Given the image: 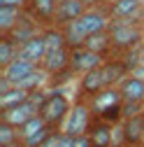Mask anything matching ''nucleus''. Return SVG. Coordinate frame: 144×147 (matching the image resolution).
<instances>
[{
    "instance_id": "obj_1",
    "label": "nucleus",
    "mask_w": 144,
    "mask_h": 147,
    "mask_svg": "<svg viewBox=\"0 0 144 147\" xmlns=\"http://www.w3.org/2000/svg\"><path fill=\"white\" fill-rule=\"evenodd\" d=\"M112 24L109 14H107L105 5H93L88 7L79 19L70 21L63 26V33H65V40H67V47H81L86 42V38H91L93 33H100V30H107Z\"/></svg>"
},
{
    "instance_id": "obj_2",
    "label": "nucleus",
    "mask_w": 144,
    "mask_h": 147,
    "mask_svg": "<svg viewBox=\"0 0 144 147\" xmlns=\"http://www.w3.org/2000/svg\"><path fill=\"white\" fill-rule=\"evenodd\" d=\"M107 30H109V38H112V49H116V51H133V49L142 47L144 21L114 19Z\"/></svg>"
},
{
    "instance_id": "obj_3",
    "label": "nucleus",
    "mask_w": 144,
    "mask_h": 147,
    "mask_svg": "<svg viewBox=\"0 0 144 147\" xmlns=\"http://www.w3.org/2000/svg\"><path fill=\"white\" fill-rule=\"evenodd\" d=\"M91 124H93V110H91V105L75 103L72 110L67 112V117L63 119L61 131L63 133H70V136H81V133H88Z\"/></svg>"
},
{
    "instance_id": "obj_4",
    "label": "nucleus",
    "mask_w": 144,
    "mask_h": 147,
    "mask_svg": "<svg viewBox=\"0 0 144 147\" xmlns=\"http://www.w3.org/2000/svg\"><path fill=\"white\" fill-rule=\"evenodd\" d=\"M70 110H72V103L63 94H49V96H44V100L40 105V115L44 117V121L49 126H58V124H63Z\"/></svg>"
},
{
    "instance_id": "obj_5",
    "label": "nucleus",
    "mask_w": 144,
    "mask_h": 147,
    "mask_svg": "<svg viewBox=\"0 0 144 147\" xmlns=\"http://www.w3.org/2000/svg\"><path fill=\"white\" fill-rule=\"evenodd\" d=\"M105 9L109 19H135L144 21V3L142 0H105Z\"/></svg>"
},
{
    "instance_id": "obj_6",
    "label": "nucleus",
    "mask_w": 144,
    "mask_h": 147,
    "mask_svg": "<svg viewBox=\"0 0 144 147\" xmlns=\"http://www.w3.org/2000/svg\"><path fill=\"white\" fill-rule=\"evenodd\" d=\"M105 63V56L98 51H91L86 47H70V72H84L93 70V68H100Z\"/></svg>"
},
{
    "instance_id": "obj_7",
    "label": "nucleus",
    "mask_w": 144,
    "mask_h": 147,
    "mask_svg": "<svg viewBox=\"0 0 144 147\" xmlns=\"http://www.w3.org/2000/svg\"><path fill=\"white\" fill-rule=\"evenodd\" d=\"M40 65H35V63H30V61H26L23 56H16L14 61H9L7 65H3V70H0V80L3 82H7V84H12V86H19L26 77H30L35 70H37Z\"/></svg>"
},
{
    "instance_id": "obj_8",
    "label": "nucleus",
    "mask_w": 144,
    "mask_h": 147,
    "mask_svg": "<svg viewBox=\"0 0 144 147\" xmlns=\"http://www.w3.org/2000/svg\"><path fill=\"white\" fill-rule=\"evenodd\" d=\"M44 30V26L37 21V19H35V16L33 14H28V12H23V16H21V19H19V24H16L9 33H5V35H9V38L16 42V45H23V42H28L30 38H35V35H40Z\"/></svg>"
},
{
    "instance_id": "obj_9",
    "label": "nucleus",
    "mask_w": 144,
    "mask_h": 147,
    "mask_svg": "<svg viewBox=\"0 0 144 147\" xmlns=\"http://www.w3.org/2000/svg\"><path fill=\"white\" fill-rule=\"evenodd\" d=\"M56 9H58V0H28L26 12L33 14L44 28L56 26Z\"/></svg>"
},
{
    "instance_id": "obj_10",
    "label": "nucleus",
    "mask_w": 144,
    "mask_h": 147,
    "mask_svg": "<svg viewBox=\"0 0 144 147\" xmlns=\"http://www.w3.org/2000/svg\"><path fill=\"white\" fill-rule=\"evenodd\" d=\"M119 91H121L125 105H144V77H137L130 72L119 84Z\"/></svg>"
},
{
    "instance_id": "obj_11",
    "label": "nucleus",
    "mask_w": 144,
    "mask_h": 147,
    "mask_svg": "<svg viewBox=\"0 0 144 147\" xmlns=\"http://www.w3.org/2000/svg\"><path fill=\"white\" fill-rule=\"evenodd\" d=\"M91 7L86 3V0H63V3H58V9H56V26H65L70 21L79 19V16Z\"/></svg>"
},
{
    "instance_id": "obj_12",
    "label": "nucleus",
    "mask_w": 144,
    "mask_h": 147,
    "mask_svg": "<svg viewBox=\"0 0 144 147\" xmlns=\"http://www.w3.org/2000/svg\"><path fill=\"white\" fill-rule=\"evenodd\" d=\"M40 68L47 72V75H63L65 70H70V47L58 49V51H49L44 61L40 63Z\"/></svg>"
},
{
    "instance_id": "obj_13",
    "label": "nucleus",
    "mask_w": 144,
    "mask_h": 147,
    "mask_svg": "<svg viewBox=\"0 0 144 147\" xmlns=\"http://www.w3.org/2000/svg\"><path fill=\"white\" fill-rule=\"evenodd\" d=\"M19 56H23L26 61L35 63V65H40L47 56V47H44V38H42V33L40 35H35V38H30L28 42H23L19 47Z\"/></svg>"
},
{
    "instance_id": "obj_14",
    "label": "nucleus",
    "mask_w": 144,
    "mask_h": 147,
    "mask_svg": "<svg viewBox=\"0 0 144 147\" xmlns=\"http://www.w3.org/2000/svg\"><path fill=\"white\" fill-rule=\"evenodd\" d=\"M107 89V82H105V75H102V68H93L81 75V82H79V91L84 96H95L100 91Z\"/></svg>"
},
{
    "instance_id": "obj_15",
    "label": "nucleus",
    "mask_w": 144,
    "mask_h": 147,
    "mask_svg": "<svg viewBox=\"0 0 144 147\" xmlns=\"http://www.w3.org/2000/svg\"><path fill=\"white\" fill-rule=\"evenodd\" d=\"M88 136L93 140V147H114V124L95 119V124L88 128Z\"/></svg>"
},
{
    "instance_id": "obj_16",
    "label": "nucleus",
    "mask_w": 144,
    "mask_h": 147,
    "mask_svg": "<svg viewBox=\"0 0 144 147\" xmlns=\"http://www.w3.org/2000/svg\"><path fill=\"white\" fill-rule=\"evenodd\" d=\"M142 131H144V115H142V112L128 115V117L123 119V140H125V142L139 145Z\"/></svg>"
},
{
    "instance_id": "obj_17",
    "label": "nucleus",
    "mask_w": 144,
    "mask_h": 147,
    "mask_svg": "<svg viewBox=\"0 0 144 147\" xmlns=\"http://www.w3.org/2000/svg\"><path fill=\"white\" fill-rule=\"evenodd\" d=\"M33 96V91H26L23 86H5L0 89V107L7 110V107H14L23 100H28Z\"/></svg>"
},
{
    "instance_id": "obj_18",
    "label": "nucleus",
    "mask_w": 144,
    "mask_h": 147,
    "mask_svg": "<svg viewBox=\"0 0 144 147\" xmlns=\"http://www.w3.org/2000/svg\"><path fill=\"white\" fill-rule=\"evenodd\" d=\"M26 7H12V5H0V35L9 33L16 24H19V19L23 16Z\"/></svg>"
},
{
    "instance_id": "obj_19",
    "label": "nucleus",
    "mask_w": 144,
    "mask_h": 147,
    "mask_svg": "<svg viewBox=\"0 0 144 147\" xmlns=\"http://www.w3.org/2000/svg\"><path fill=\"white\" fill-rule=\"evenodd\" d=\"M81 47L91 49V51H98V54H102V56H107V54L112 51V38H109V30L93 33L91 38H86V42H84Z\"/></svg>"
},
{
    "instance_id": "obj_20",
    "label": "nucleus",
    "mask_w": 144,
    "mask_h": 147,
    "mask_svg": "<svg viewBox=\"0 0 144 147\" xmlns=\"http://www.w3.org/2000/svg\"><path fill=\"white\" fill-rule=\"evenodd\" d=\"M19 56V45H16L9 35H0V68L7 65Z\"/></svg>"
},
{
    "instance_id": "obj_21",
    "label": "nucleus",
    "mask_w": 144,
    "mask_h": 147,
    "mask_svg": "<svg viewBox=\"0 0 144 147\" xmlns=\"http://www.w3.org/2000/svg\"><path fill=\"white\" fill-rule=\"evenodd\" d=\"M16 140H21V133H19V128L3 121L0 124V145H9V142H16Z\"/></svg>"
},
{
    "instance_id": "obj_22",
    "label": "nucleus",
    "mask_w": 144,
    "mask_h": 147,
    "mask_svg": "<svg viewBox=\"0 0 144 147\" xmlns=\"http://www.w3.org/2000/svg\"><path fill=\"white\" fill-rule=\"evenodd\" d=\"M51 131H53L51 126H44V128H40V131H35V133H30V136H26V138H21V140H23L26 147H40V145L49 138Z\"/></svg>"
},
{
    "instance_id": "obj_23",
    "label": "nucleus",
    "mask_w": 144,
    "mask_h": 147,
    "mask_svg": "<svg viewBox=\"0 0 144 147\" xmlns=\"http://www.w3.org/2000/svg\"><path fill=\"white\" fill-rule=\"evenodd\" d=\"M44 126H49V124L44 121L42 115H37V117H33L28 124H23V126L19 128V133H21V138H26V136H30V133H35V131H40V128H44ZM51 128H53V126H51Z\"/></svg>"
},
{
    "instance_id": "obj_24",
    "label": "nucleus",
    "mask_w": 144,
    "mask_h": 147,
    "mask_svg": "<svg viewBox=\"0 0 144 147\" xmlns=\"http://www.w3.org/2000/svg\"><path fill=\"white\" fill-rule=\"evenodd\" d=\"M75 140H77V136H70V133H58V145L56 147H75Z\"/></svg>"
},
{
    "instance_id": "obj_25",
    "label": "nucleus",
    "mask_w": 144,
    "mask_h": 147,
    "mask_svg": "<svg viewBox=\"0 0 144 147\" xmlns=\"http://www.w3.org/2000/svg\"><path fill=\"white\" fill-rule=\"evenodd\" d=\"M75 147H93V140H91V136H88V133H81V136H77V140H75Z\"/></svg>"
},
{
    "instance_id": "obj_26",
    "label": "nucleus",
    "mask_w": 144,
    "mask_h": 147,
    "mask_svg": "<svg viewBox=\"0 0 144 147\" xmlns=\"http://www.w3.org/2000/svg\"><path fill=\"white\" fill-rule=\"evenodd\" d=\"M58 133H61V131H51V133H49V138H47L40 147H56V145H58Z\"/></svg>"
},
{
    "instance_id": "obj_27",
    "label": "nucleus",
    "mask_w": 144,
    "mask_h": 147,
    "mask_svg": "<svg viewBox=\"0 0 144 147\" xmlns=\"http://www.w3.org/2000/svg\"><path fill=\"white\" fill-rule=\"evenodd\" d=\"M28 0H0V5H12V7H26Z\"/></svg>"
},
{
    "instance_id": "obj_28",
    "label": "nucleus",
    "mask_w": 144,
    "mask_h": 147,
    "mask_svg": "<svg viewBox=\"0 0 144 147\" xmlns=\"http://www.w3.org/2000/svg\"><path fill=\"white\" fill-rule=\"evenodd\" d=\"M3 147H26L23 140H16V142H9V145H3Z\"/></svg>"
},
{
    "instance_id": "obj_29",
    "label": "nucleus",
    "mask_w": 144,
    "mask_h": 147,
    "mask_svg": "<svg viewBox=\"0 0 144 147\" xmlns=\"http://www.w3.org/2000/svg\"><path fill=\"white\" fill-rule=\"evenodd\" d=\"M139 147H144V131H142V138H139Z\"/></svg>"
},
{
    "instance_id": "obj_30",
    "label": "nucleus",
    "mask_w": 144,
    "mask_h": 147,
    "mask_svg": "<svg viewBox=\"0 0 144 147\" xmlns=\"http://www.w3.org/2000/svg\"><path fill=\"white\" fill-rule=\"evenodd\" d=\"M58 3H63V0H58Z\"/></svg>"
},
{
    "instance_id": "obj_31",
    "label": "nucleus",
    "mask_w": 144,
    "mask_h": 147,
    "mask_svg": "<svg viewBox=\"0 0 144 147\" xmlns=\"http://www.w3.org/2000/svg\"><path fill=\"white\" fill-rule=\"evenodd\" d=\"M142 115H144V110H142Z\"/></svg>"
},
{
    "instance_id": "obj_32",
    "label": "nucleus",
    "mask_w": 144,
    "mask_h": 147,
    "mask_svg": "<svg viewBox=\"0 0 144 147\" xmlns=\"http://www.w3.org/2000/svg\"><path fill=\"white\" fill-rule=\"evenodd\" d=\"M142 3H144V0H142Z\"/></svg>"
}]
</instances>
